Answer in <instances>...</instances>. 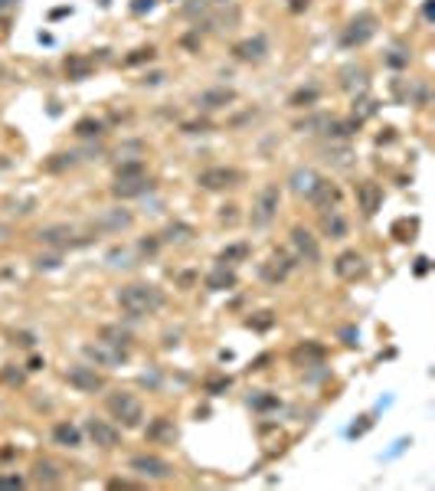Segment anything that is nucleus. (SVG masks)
<instances>
[{"label": "nucleus", "mask_w": 435, "mask_h": 491, "mask_svg": "<svg viewBox=\"0 0 435 491\" xmlns=\"http://www.w3.org/2000/svg\"><path fill=\"white\" fill-rule=\"evenodd\" d=\"M118 305H122L128 314H154V312H161L164 292L157 285L131 282V285H122V288H118Z\"/></svg>", "instance_id": "f257e3e1"}, {"label": "nucleus", "mask_w": 435, "mask_h": 491, "mask_svg": "<svg viewBox=\"0 0 435 491\" xmlns=\"http://www.w3.org/2000/svg\"><path fill=\"white\" fill-rule=\"evenodd\" d=\"M105 407H108L112 419H118L124 429H138V426H141V419H144L141 400L134 397V393H128V390H115V393H108Z\"/></svg>", "instance_id": "f03ea898"}, {"label": "nucleus", "mask_w": 435, "mask_h": 491, "mask_svg": "<svg viewBox=\"0 0 435 491\" xmlns=\"http://www.w3.org/2000/svg\"><path fill=\"white\" fill-rule=\"evenodd\" d=\"M373 37H377V13L363 10V13H357V17L344 27L341 46L344 49H357V46H363V43H370Z\"/></svg>", "instance_id": "7ed1b4c3"}, {"label": "nucleus", "mask_w": 435, "mask_h": 491, "mask_svg": "<svg viewBox=\"0 0 435 491\" xmlns=\"http://www.w3.org/2000/svg\"><path fill=\"white\" fill-rule=\"evenodd\" d=\"M278 203H282V190H278V184H265L262 190H259L256 203H252V213H249V223L256 229L268 227L275 219V213H278Z\"/></svg>", "instance_id": "20e7f679"}, {"label": "nucleus", "mask_w": 435, "mask_h": 491, "mask_svg": "<svg viewBox=\"0 0 435 491\" xmlns=\"http://www.w3.org/2000/svg\"><path fill=\"white\" fill-rule=\"evenodd\" d=\"M242 180H246V174L236 170V167H209V170H203V174L197 177V184L203 190H209V193H219V190L239 187Z\"/></svg>", "instance_id": "39448f33"}, {"label": "nucleus", "mask_w": 435, "mask_h": 491, "mask_svg": "<svg viewBox=\"0 0 435 491\" xmlns=\"http://www.w3.org/2000/svg\"><path fill=\"white\" fill-rule=\"evenodd\" d=\"M66 383L79 393H98V390H105V374H98L89 364H76L66 370Z\"/></svg>", "instance_id": "423d86ee"}, {"label": "nucleus", "mask_w": 435, "mask_h": 491, "mask_svg": "<svg viewBox=\"0 0 435 491\" xmlns=\"http://www.w3.org/2000/svg\"><path fill=\"white\" fill-rule=\"evenodd\" d=\"M134 223V213L124 207H112V210H102L98 217L92 219V229L95 233H105V236H112V233H124V229Z\"/></svg>", "instance_id": "0eeeda50"}, {"label": "nucleus", "mask_w": 435, "mask_h": 491, "mask_svg": "<svg viewBox=\"0 0 435 491\" xmlns=\"http://www.w3.org/2000/svg\"><path fill=\"white\" fill-rule=\"evenodd\" d=\"M82 354H86L89 360H95V367H122L124 360H128V350L115 347V344H108V340H95V344H86V347H82Z\"/></svg>", "instance_id": "6e6552de"}, {"label": "nucleus", "mask_w": 435, "mask_h": 491, "mask_svg": "<svg viewBox=\"0 0 435 491\" xmlns=\"http://www.w3.org/2000/svg\"><path fill=\"white\" fill-rule=\"evenodd\" d=\"M131 472H138L141 478H151V482H164L174 475V465L157 459V455H134L131 459Z\"/></svg>", "instance_id": "1a4fd4ad"}, {"label": "nucleus", "mask_w": 435, "mask_h": 491, "mask_svg": "<svg viewBox=\"0 0 435 491\" xmlns=\"http://www.w3.org/2000/svg\"><path fill=\"white\" fill-rule=\"evenodd\" d=\"M292 265H294V262H292V255L285 253V249H275V253L268 255L262 265H259V275H262L268 285H278V282H285V279H288Z\"/></svg>", "instance_id": "9d476101"}, {"label": "nucleus", "mask_w": 435, "mask_h": 491, "mask_svg": "<svg viewBox=\"0 0 435 491\" xmlns=\"http://www.w3.org/2000/svg\"><path fill=\"white\" fill-rule=\"evenodd\" d=\"M334 272H337V279H344V282H357V279L367 275V259H363L357 249H347V253H341L334 259Z\"/></svg>", "instance_id": "9b49d317"}, {"label": "nucleus", "mask_w": 435, "mask_h": 491, "mask_svg": "<svg viewBox=\"0 0 435 491\" xmlns=\"http://www.w3.org/2000/svg\"><path fill=\"white\" fill-rule=\"evenodd\" d=\"M292 246H294V253H298V259H301V262H308V265L321 262V246H318V239L311 236V229L294 227L292 229Z\"/></svg>", "instance_id": "f8f14e48"}, {"label": "nucleus", "mask_w": 435, "mask_h": 491, "mask_svg": "<svg viewBox=\"0 0 435 491\" xmlns=\"http://www.w3.org/2000/svg\"><path fill=\"white\" fill-rule=\"evenodd\" d=\"M233 56H236L239 63H262V59L268 56V39H265L262 33L239 39L236 46H233Z\"/></svg>", "instance_id": "ddd939ff"}, {"label": "nucleus", "mask_w": 435, "mask_h": 491, "mask_svg": "<svg viewBox=\"0 0 435 491\" xmlns=\"http://www.w3.org/2000/svg\"><path fill=\"white\" fill-rule=\"evenodd\" d=\"M86 433L98 449H115V445L122 442V429L112 423H105V419H89L86 423Z\"/></svg>", "instance_id": "4468645a"}, {"label": "nucleus", "mask_w": 435, "mask_h": 491, "mask_svg": "<svg viewBox=\"0 0 435 491\" xmlns=\"http://www.w3.org/2000/svg\"><path fill=\"white\" fill-rule=\"evenodd\" d=\"M357 207L363 217H373V213L383 207V187L373 184V180H360L357 184Z\"/></svg>", "instance_id": "2eb2a0df"}, {"label": "nucleus", "mask_w": 435, "mask_h": 491, "mask_svg": "<svg viewBox=\"0 0 435 491\" xmlns=\"http://www.w3.org/2000/svg\"><path fill=\"white\" fill-rule=\"evenodd\" d=\"M236 102V92L226 89V85H216V89H207V92L197 95V108L200 112H216V108H226V105Z\"/></svg>", "instance_id": "dca6fc26"}, {"label": "nucleus", "mask_w": 435, "mask_h": 491, "mask_svg": "<svg viewBox=\"0 0 435 491\" xmlns=\"http://www.w3.org/2000/svg\"><path fill=\"white\" fill-rule=\"evenodd\" d=\"M151 190V180H148V174H134V177H118L115 180L112 193L118 200H131V197H141V193H148Z\"/></svg>", "instance_id": "f3484780"}, {"label": "nucleus", "mask_w": 435, "mask_h": 491, "mask_svg": "<svg viewBox=\"0 0 435 491\" xmlns=\"http://www.w3.org/2000/svg\"><path fill=\"white\" fill-rule=\"evenodd\" d=\"M308 200H311L314 207L318 210H331V207H337V200H341V190H337V184H331V180H318L314 184V190L308 193Z\"/></svg>", "instance_id": "a211bd4d"}, {"label": "nucleus", "mask_w": 435, "mask_h": 491, "mask_svg": "<svg viewBox=\"0 0 435 491\" xmlns=\"http://www.w3.org/2000/svg\"><path fill=\"white\" fill-rule=\"evenodd\" d=\"M37 239L43 246H82L86 239H76V229L72 227H46L39 229Z\"/></svg>", "instance_id": "6ab92c4d"}, {"label": "nucleus", "mask_w": 435, "mask_h": 491, "mask_svg": "<svg viewBox=\"0 0 435 491\" xmlns=\"http://www.w3.org/2000/svg\"><path fill=\"white\" fill-rule=\"evenodd\" d=\"M321 229L331 239H347V219L341 217V210H321Z\"/></svg>", "instance_id": "aec40b11"}, {"label": "nucleus", "mask_w": 435, "mask_h": 491, "mask_svg": "<svg viewBox=\"0 0 435 491\" xmlns=\"http://www.w3.org/2000/svg\"><path fill=\"white\" fill-rule=\"evenodd\" d=\"M33 482L43 485V488H53V485L63 482V472H59L56 462H49V459H39L33 462Z\"/></svg>", "instance_id": "412c9836"}, {"label": "nucleus", "mask_w": 435, "mask_h": 491, "mask_svg": "<svg viewBox=\"0 0 435 491\" xmlns=\"http://www.w3.org/2000/svg\"><path fill=\"white\" fill-rule=\"evenodd\" d=\"M321 360H324V347L314 344V340H304V344H298V347L292 350L294 367H308V364H321Z\"/></svg>", "instance_id": "4be33fe9"}, {"label": "nucleus", "mask_w": 435, "mask_h": 491, "mask_svg": "<svg viewBox=\"0 0 435 491\" xmlns=\"http://www.w3.org/2000/svg\"><path fill=\"white\" fill-rule=\"evenodd\" d=\"M236 282H239L236 272H233L229 265H223V262H219L216 269L207 275V288H209V292H226V288H236Z\"/></svg>", "instance_id": "5701e85b"}, {"label": "nucleus", "mask_w": 435, "mask_h": 491, "mask_svg": "<svg viewBox=\"0 0 435 491\" xmlns=\"http://www.w3.org/2000/svg\"><path fill=\"white\" fill-rule=\"evenodd\" d=\"M318 180H321V174H318L314 167H298V170L292 174V180H288V184H292V190L298 193V197H308V193L314 190V184H318Z\"/></svg>", "instance_id": "b1692460"}, {"label": "nucleus", "mask_w": 435, "mask_h": 491, "mask_svg": "<svg viewBox=\"0 0 435 491\" xmlns=\"http://www.w3.org/2000/svg\"><path fill=\"white\" fill-rule=\"evenodd\" d=\"M341 85L347 92H363L367 89V69L363 66H344L341 69Z\"/></svg>", "instance_id": "393cba45"}, {"label": "nucleus", "mask_w": 435, "mask_h": 491, "mask_svg": "<svg viewBox=\"0 0 435 491\" xmlns=\"http://www.w3.org/2000/svg\"><path fill=\"white\" fill-rule=\"evenodd\" d=\"M63 69H66V76L72 79V82H82V79L92 76L95 66H92V59H89V56H69Z\"/></svg>", "instance_id": "a878e982"}, {"label": "nucleus", "mask_w": 435, "mask_h": 491, "mask_svg": "<svg viewBox=\"0 0 435 491\" xmlns=\"http://www.w3.org/2000/svg\"><path fill=\"white\" fill-rule=\"evenodd\" d=\"M53 439H56L59 445H66V449H79V445H82V433H79L72 423H59L56 429H53Z\"/></svg>", "instance_id": "bb28decb"}, {"label": "nucleus", "mask_w": 435, "mask_h": 491, "mask_svg": "<svg viewBox=\"0 0 435 491\" xmlns=\"http://www.w3.org/2000/svg\"><path fill=\"white\" fill-rule=\"evenodd\" d=\"M318 98H321V89H318V85H304V89L292 92L288 105H292V108H311V105L318 102Z\"/></svg>", "instance_id": "cd10ccee"}, {"label": "nucleus", "mask_w": 435, "mask_h": 491, "mask_svg": "<svg viewBox=\"0 0 435 491\" xmlns=\"http://www.w3.org/2000/svg\"><path fill=\"white\" fill-rule=\"evenodd\" d=\"M148 439H157V442H174L177 439V429H174V423L171 419H154L151 423V429H148Z\"/></svg>", "instance_id": "c85d7f7f"}, {"label": "nucleus", "mask_w": 435, "mask_h": 491, "mask_svg": "<svg viewBox=\"0 0 435 491\" xmlns=\"http://www.w3.org/2000/svg\"><path fill=\"white\" fill-rule=\"evenodd\" d=\"M327 125H331V115H311V118H304V122L294 125V132H318V128H321V134H324Z\"/></svg>", "instance_id": "c756f323"}, {"label": "nucleus", "mask_w": 435, "mask_h": 491, "mask_svg": "<svg viewBox=\"0 0 435 491\" xmlns=\"http://www.w3.org/2000/svg\"><path fill=\"white\" fill-rule=\"evenodd\" d=\"M76 134L79 138H98V134H102V122H98V118H79Z\"/></svg>", "instance_id": "7c9ffc66"}, {"label": "nucleus", "mask_w": 435, "mask_h": 491, "mask_svg": "<svg viewBox=\"0 0 435 491\" xmlns=\"http://www.w3.org/2000/svg\"><path fill=\"white\" fill-rule=\"evenodd\" d=\"M102 338L108 340V344H115V347H122V350H128V347H131V334H128V331L105 328V331H102Z\"/></svg>", "instance_id": "2f4dec72"}, {"label": "nucleus", "mask_w": 435, "mask_h": 491, "mask_svg": "<svg viewBox=\"0 0 435 491\" xmlns=\"http://www.w3.org/2000/svg\"><path fill=\"white\" fill-rule=\"evenodd\" d=\"M249 255V246L246 243H236V246H226L223 253H219V262L229 265V262H239V259H246Z\"/></svg>", "instance_id": "473e14b6"}, {"label": "nucleus", "mask_w": 435, "mask_h": 491, "mask_svg": "<svg viewBox=\"0 0 435 491\" xmlns=\"http://www.w3.org/2000/svg\"><path fill=\"white\" fill-rule=\"evenodd\" d=\"M370 115H377V98H357L353 102V122H363Z\"/></svg>", "instance_id": "72a5a7b5"}, {"label": "nucleus", "mask_w": 435, "mask_h": 491, "mask_svg": "<svg viewBox=\"0 0 435 491\" xmlns=\"http://www.w3.org/2000/svg\"><path fill=\"white\" fill-rule=\"evenodd\" d=\"M190 236H193V229L183 227V223H174V227L164 229V239H167V243H183V239H190Z\"/></svg>", "instance_id": "f704fd0d"}, {"label": "nucleus", "mask_w": 435, "mask_h": 491, "mask_svg": "<svg viewBox=\"0 0 435 491\" xmlns=\"http://www.w3.org/2000/svg\"><path fill=\"white\" fill-rule=\"evenodd\" d=\"M154 56H157L154 46H141V49H134L131 56H124V66H141V63H151Z\"/></svg>", "instance_id": "c9c22d12"}, {"label": "nucleus", "mask_w": 435, "mask_h": 491, "mask_svg": "<svg viewBox=\"0 0 435 491\" xmlns=\"http://www.w3.org/2000/svg\"><path fill=\"white\" fill-rule=\"evenodd\" d=\"M76 164V154H53V161H46V170H66Z\"/></svg>", "instance_id": "e433bc0d"}, {"label": "nucleus", "mask_w": 435, "mask_h": 491, "mask_svg": "<svg viewBox=\"0 0 435 491\" xmlns=\"http://www.w3.org/2000/svg\"><path fill=\"white\" fill-rule=\"evenodd\" d=\"M134 174H144V164H141V161L118 164V177H134Z\"/></svg>", "instance_id": "4c0bfd02"}, {"label": "nucleus", "mask_w": 435, "mask_h": 491, "mask_svg": "<svg viewBox=\"0 0 435 491\" xmlns=\"http://www.w3.org/2000/svg\"><path fill=\"white\" fill-rule=\"evenodd\" d=\"M239 207H233V203H229V207H223L219 210V223H226V227H233V223H236L239 219V213H236Z\"/></svg>", "instance_id": "58836bf2"}, {"label": "nucleus", "mask_w": 435, "mask_h": 491, "mask_svg": "<svg viewBox=\"0 0 435 491\" xmlns=\"http://www.w3.org/2000/svg\"><path fill=\"white\" fill-rule=\"evenodd\" d=\"M0 488H23L20 475H0Z\"/></svg>", "instance_id": "ea45409f"}, {"label": "nucleus", "mask_w": 435, "mask_h": 491, "mask_svg": "<svg viewBox=\"0 0 435 491\" xmlns=\"http://www.w3.org/2000/svg\"><path fill=\"white\" fill-rule=\"evenodd\" d=\"M387 63H389V66H406V63H409V56H403V53H399V49H393V53H389V56H387Z\"/></svg>", "instance_id": "a19ab883"}, {"label": "nucleus", "mask_w": 435, "mask_h": 491, "mask_svg": "<svg viewBox=\"0 0 435 491\" xmlns=\"http://www.w3.org/2000/svg\"><path fill=\"white\" fill-rule=\"evenodd\" d=\"M268 324H272V312H262V318H256V321H252V318H249V328H268Z\"/></svg>", "instance_id": "79ce46f5"}, {"label": "nucleus", "mask_w": 435, "mask_h": 491, "mask_svg": "<svg viewBox=\"0 0 435 491\" xmlns=\"http://www.w3.org/2000/svg\"><path fill=\"white\" fill-rule=\"evenodd\" d=\"M252 407H256V409H268V407H278V400H275V397H256V400H252Z\"/></svg>", "instance_id": "37998d69"}, {"label": "nucleus", "mask_w": 435, "mask_h": 491, "mask_svg": "<svg viewBox=\"0 0 435 491\" xmlns=\"http://www.w3.org/2000/svg\"><path fill=\"white\" fill-rule=\"evenodd\" d=\"M37 265H39V269H56V265H59V255H39Z\"/></svg>", "instance_id": "c03bdc74"}, {"label": "nucleus", "mask_w": 435, "mask_h": 491, "mask_svg": "<svg viewBox=\"0 0 435 491\" xmlns=\"http://www.w3.org/2000/svg\"><path fill=\"white\" fill-rule=\"evenodd\" d=\"M370 426H373V423H370L367 416H363V423H357V426H350V435H363V433H367V429H370Z\"/></svg>", "instance_id": "a18cd8bd"}, {"label": "nucleus", "mask_w": 435, "mask_h": 491, "mask_svg": "<svg viewBox=\"0 0 435 491\" xmlns=\"http://www.w3.org/2000/svg\"><path fill=\"white\" fill-rule=\"evenodd\" d=\"M4 380L7 383H23V374L20 370H4Z\"/></svg>", "instance_id": "49530a36"}, {"label": "nucleus", "mask_w": 435, "mask_h": 491, "mask_svg": "<svg viewBox=\"0 0 435 491\" xmlns=\"http://www.w3.org/2000/svg\"><path fill=\"white\" fill-rule=\"evenodd\" d=\"M151 7H154V0H134L131 4L134 13H144V10H151Z\"/></svg>", "instance_id": "de8ad7c7"}, {"label": "nucleus", "mask_w": 435, "mask_h": 491, "mask_svg": "<svg viewBox=\"0 0 435 491\" xmlns=\"http://www.w3.org/2000/svg\"><path fill=\"white\" fill-rule=\"evenodd\" d=\"M426 272H429V259H426V255H419V259H416V275L422 279Z\"/></svg>", "instance_id": "09e8293b"}, {"label": "nucleus", "mask_w": 435, "mask_h": 491, "mask_svg": "<svg viewBox=\"0 0 435 491\" xmlns=\"http://www.w3.org/2000/svg\"><path fill=\"white\" fill-rule=\"evenodd\" d=\"M229 387V380H213L209 383V393H219V390H226Z\"/></svg>", "instance_id": "8fccbe9b"}, {"label": "nucleus", "mask_w": 435, "mask_h": 491, "mask_svg": "<svg viewBox=\"0 0 435 491\" xmlns=\"http://www.w3.org/2000/svg\"><path fill=\"white\" fill-rule=\"evenodd\" d=\"M288 7H292V13H301V10H308V0H292Z\"/></svg>", "instance_id": "3c124183"}]
</instances>
